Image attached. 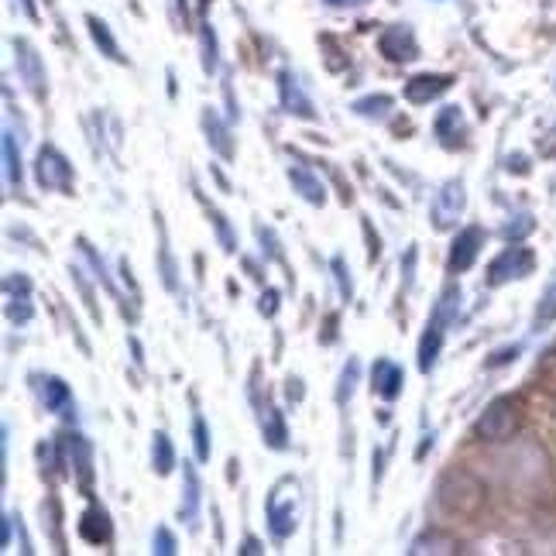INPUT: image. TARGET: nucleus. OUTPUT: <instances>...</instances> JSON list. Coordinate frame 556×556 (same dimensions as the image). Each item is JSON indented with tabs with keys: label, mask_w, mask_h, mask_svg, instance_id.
<instances>
[{
	"label": "nucleus",
	"mask_w": 556,
	"mask_h": 556,
	"mask_svg": "<svg viewBox=\"0 0 556 556\" xmlns=\"http://www.w3.org/2000/svg\"><path fill=\"white\" fill-rule=\"evenodd\" d=\"M152 546H155V553L162 556H172L175 553V536L165 529V525H158L155 529V539H152Z\"/></svg>",
	"instance_id": "58836bf2"
},
{
	"label": "nucleus",
	"mask_w": 556,
	"mask_h": 556,
	"mask_svg": "<svg viewBox=\"0 0 556 556\" xmlns=\"http://www.w3.org/2000/svg\"><path fill=\"white\" fill-rule=\"evenodd\" d=\"M18 4H21V11H24L28 18H32V21H38V7H35V0H18Z\"/></svg>",
	"instance_id": "de8ad7c7"
},
{
	"label": "nucleus",
	"mask_w": 556,
	"mask_h": 556,
	"mask_svg": "<svg viewBox=\"0 0 556 556\" xmlns=\"http://www.w3.org/2000/svg\"><path fill=\"white\" fill-rule=\"evenodd\" d=\"M289 182H292V190L310 203V207H327V190H323V182L316 179L310 169H302V165H289Z\"/></svg>",
	"instance_id": "6ab92c4d"
},
{
	"label": "nucleus",
	"mask_w": 556,
	"mask_h": 556,
	"mask_svg": "<svg viewBox=\"0 0 556 556\" xmlns=\"http://www.w3.org/2000/svg\"><path fill=\"white\" fill-rule=\"evenodd\" d=\"M468 209V186L460 179H450L443 182L433 196V207H430V220H433V230H453L457 220L464 217Z\"/></svg>",
	"instance_id": "423d86ee"
},
{
	"label": "nucleus",
	"mask_w": 556,
	"mask_h": 556,
	"mask_svg": "<svg viewBox=\"0 0 556 556\" xmlns=\"http://www.w3.org/2000/svg\"><path fill=\"white\" fill-rule=\"evenodd\" d=\"M110 533H114V525H110V515H107L104 505H89L87 512L79 515V536L87 539L89 546L110 542Z\"/></svg>",
	"instance_id": "a211bd4d"
},
{
	"label": "nucleus",
	"mask_w": 556,
	"mask_h": 556,
	"mask_svg": "<svg viewBox=\"0 0 556 556\" xmlns=\"http://www.w3.org/2000/svg\"><path fill=\"white\" fill-rule=\"evenodd\" d=\"M519 430V409L512 399H495L485 405V412L474 422V436L485 443H502Z\"/></svg>",
	"instance_id": "39448f33"
},
{
	"label": "nucleus",
	"mask_w": 556,
	"mask_h": 556,
	"mask_svg": "<svg viewBox=\"0 0 556 556\" xmlns=\"http://www.w3.org/2000/svg\"><path fill=\"white\" fill-rule=\"evenodd\" d=\"M457 306H460V289H447L440 302L433 310V320L426 323L422 330V340H419V371L430 375L440 361V350H443V333H447V323L457 316Z\"/></svg>",
	"instance_id": "f03ea898"
},
{
	"label": "nucleus",
	"mask_w": 556,
	"mask_h": 556,
	"mask_svg": "<svg viewBox=\"0 0 556 556\" xmlns=\"http://www.w3.org/2000/svg\"><path fill=\"white\" fill-rule=\"evenodd\" d=\"M121 278H124V285L131 289V296H134V299H141V292H138V282H134V275H131V264H127V258H121Z\"/></svg>",
	"instance_id": "c03bdc74"
},
{
	"label": "nucleus",
	"mask_w": 556,
	"mask_h": 556,
	"mask_svg": "<svg viewBox=\"0 0 556 556\" xmlns=\"http://www.w3.org/2000/svg\"><path fill=\"white\" fill-rule=\"evenodd\" d=\"M361 230H365V241H367V261H378L382 258V237L371 230V220L361 217Z\"/></svg>",
	"instance_id": "4c0bfd02"
},
{
	"label": "nucleus",
	"mask_w": 556,
	"mask_h": 556,
	"mask_svg": "<svg viewBox=\"0 0 556 556\" xmlns=\"http://www.w3.org/2000/svg\"><path fill=\"white\" fill-rule=\"evenodd\" d=\"M299 515H302V485H299V477L285 474L268 487V498H264V519H268L272 536L278 542L292 536L299 529Z\"/></svg>",
	"instance_id": "f257e3e1"
},
{
	"label": "nucleus",
	"mask_w": 556,
	"mask_h": 556,
	"mask_svg": "<svg viewBox=\"0 0 556 556\" xmlns=\"http://www.w3.org/2000/svg\"><path fill=\"white\" fill-rule=\"evenodd\" d=\"M55 453H59L62 474H70V477L76 474L79 487L89 495V485H93V447L87 443V436L66 430V433L55 440Z\"/></svg>",
	"instance_id": "7ed1b4c3"
},
{
	"label": "nucleus",
	"mask_w": 556,
	"mask_h": 556,
	"mask_svg": "<svg viewBox=\"0 0 556 556\" xmlns=\"http://www.w3.org/2000/svg\"><path fill=\"white\" fill-rule=\"evenodd\" d=\"M0 148H4V175H7V182L21 190V182H24V169H21V152H18V141L11 131H4L0 134Z\"/></svg>",
	"instance_id": "5701e85b"
},
{
	"label": "nucleus",
	"mask_w": 556,
	"mask_h": 556,
	"mask_svg": "<svg viewBox=\"0 0 556 556\" xmlns=\"http://www.w3.org/2000/svg\"><path fill=\"white\" fill-rule=\"evenodd\" d=\"M508 172H519V175H525V172H529V165H525V158H522V155L508 158Z\"/></svg>",
	"instance_id": "49530a36"
},
{
	"label": "nucleus",
	"mask_w": 556,
	"mask_h": 556,
	"mask_svg": "<svg viewBox=\"0 0 556 556\" xmlns=\"http://www.w3.org/2000/svg\"><path fill=\"white\" fill-rule=\"evenodd\" d=\"M481 247H485V230L477 224L464 227L457 237H453V247H450V261H447V268H450V275H464L474 268V261L481 255Z\"/></svg>",
	"instance_id": "9b49d317"
},
{
	"label": "nucleus",
	"mask_w": 556,
	"mask_h": 556,
	"mask_svg": "<svg viewBox=\"0 0 556 556\" xmlns=\"http://www.w3.org/2000/svg\"><path fill=\"white\" fill-rule=\"evenodd\" d=\"M241 553H247V556L264 553V546H261V542H258L255 536H247V539H244V546H241Z\"/></svg>",
	"instance_id": "a18cd8bd"
},
{
	"label": "nucleus",
	"mask_w": 556,
	"mask_h": 556,
	"mask_svg": "<svg viewBox=\"0 0 556 556\" xmlns=\"http://www.w3.org/2000/svg\"><path fill=\"white\" fill-rule=\"evenodd\" d=\"M453 87V76H443V72H422V76H412L405 83V100L409 104H430L436 97H443L447 89Z\"/></svg>",
	"instance_id": "4468645a"
},
{
	"label": "nucleus",
	"mask_w": 556,
	"mask_h": 556,
	"mask_svg": "<svg viewBox=\"0 0 556 556\" xmlns=\"http://www.w3.org/2000/svg\"><path fill=\"white\" fill-rule=\"evenodd\" d=\"M402 275H405V289H412V278H416V244L405 251V261H402Z\"/></svg>",
	"instance_id": "79ce46f5"
},
{
	"label": "nucleus",
	"mask_w": 556,
	"mask_h": 556,
	"mask_svg": "<svg viewBox=\"0 0 556 556\" xmlns=\"http://www.w3.org/2000/svg\"><path fill=\"white\" fill-rule=\"evenodd\" d=\"M203 209H207L209 224H213L217 237H220V247H224L227 255H234V251H237V237H234V230H230V224H227V217L217 207H209V203H203Z\"/></svg>",
	"instance_id": "bb28decb"
},
{
	"label": "nucleus",
	"mask_w": 556,
	"mask_h": 556,
	"mask_svg": "<svg viewBox=\"0 0 556 556\" xmlns=\"http://www.w3.org/2000/svg\"><path fill=\"white\" fill-rule=\"evenodd\" d=\"M539 152L546 158H556V121H553V127L542 134V141H539Z\"/></svg>",
	"instance_id": "37998d69"
},
{
	"label": "nucleus",
	"mask_w": 556,
	"mask_h": 556,
	"mask_svg": "<svg viewBox=\"0 0 556 556\" xmlns=\"http://www.w3.org/2000/svg\"><path fill=\"white\" fill-rule=\"evenodd\" d=\"M4 310H7V320L11 323H32L35 316V306H32V278L24 272H11L4 278Z\"/></svg>",
	"instance_id": "1a4fd4ad"
},
{
	"label": "nucleus",
	"mask_w": 556,
	"mask_h": 556,
	"mask_svg": "<svg viewBox=\"0 0 556 556\" xmlns=\"http://www.w3.org/2000/svg\"><path fill=\"white\" fill-rule=\"evenodd\" d=\"M533 268H536V255L525 247V244H512V247H505L498 258L491 261V268H487V285H508V282H515V278H525L533 275Z\"/></svg>",
	"instance_id": "0eeeda50"
},
{
	"label": "nucleus",
	"mask_w": 556,
	"mask_h": 556,
	"mask_svg": "<svg viewBox=\"0 0 556 556\" xmlns=\"http://www.w3.org/2000/svg\"><path fill=\"white\" fill-rule=\"evenodd\" d=\"M192 447H196V460L199 464H207L209 460V453H213V447H209V430H207V419L199 416H192Z\"/></svg>",
	"instance_id": "c85d7f7f"
},
{
	"label": "nucleus",
	"mask_w": 556,
	"mask_h": 556,
	"mask_svg": "<svg viewBox=\"0 0 556 556\" xmlns=\"http://www.w3.org/2000/svg\"><path fill=\"white\" fill-rule=\"evenodd\" d=\"M522 354L519 344H512V348H502V350H495L491 357H487V367H505V365H512L515 357Z\"/></svg>",
	"instance_id": "ea45409f"
},
{
	"label": "nucleus",
	"mask_w": 556,
	"mask_h": 556,
	"mask_svg": "<svg viewBox=\"0 0 556 556\" xmlns=\"http://www.w3.org/2000/svg\"><path fill=\"white\" fill-rule=\"evenodd\" d=\"M378 49L388 62H412L419 55V42H416V32L409 28V24H392V28H385L382 38H378Z\"/></svg>",
	"instance_id": "f8f14e48"
},
{
	"label": "nucleus",
	"mask_w": 556,
	"mask_h": 556,
	"mask_svg": "<svg viewBox=\"0 0 556 556\" xmlns=\"http://www.w3.org/2000/svg\"><path fill=\"white\" fill-rule=\"evenodd\" d=\"M11 45H14V62H18L21 83H24V87H28V93H32L38 104H42V100H45V93H49V79H45L42 55H38V49L32 45V42H28V38H14Z\"/></svg>",
	"instance_id": "6e6552de"
},
{
	"label": "nucleus",
	"mask_w": 556,
	"mask_h": 556,
	"mask_svg": "<svg viewBox=\"0 0 556 556\" xmlns=\"http://www.w3.org/2000/svg\"><path fill=\"white\" fill-rule=\"evenodd\" d=\"M258 313L264 316V320H272V316L278 313V289H264V292H261Z\"/></svg>",
	"instance_id": "a19ab883"
},
{
	"label": "nucleus",
	"mask_w": 556,
	"mask_h": 556,
	"mask_svg": "<svg viewBox=\"0 0 556 556\" xmlns=\"http://www.w3.org/2000/svg\"><path fill=\"white\" fill-rule=\"evenodd\" d=\"M199 495H203V485H199L196 464H192V460H182V502H179V519L186 522L190 529H196V522H199Z\"/></svg>",
	"instance_id": "2eb2a0df"
},
{
	"label": "nucleus",
	"mask_w": 556,
	"mask_h": 556,
	"mask_svg": "<svg viewBox=\"0 0 556 556\" xmlns=\"http://www.w3.org/2000/svg\"><path fill=\"white\" fill-rule=\"evenodd\" d=\"M278 97H282V107L285 114L292 117H302V121H316V110L310 104V97L299 89V79L292 72H278Z\"/></svg>",
	"instance_id": "dca6fc26"
},
{
	"label": "nucleus",
	"mask_w": 556,
	"mask_h": 556,
	"mask_svg": "<svg viewBox=\"0 0 556 556\" xmlns=\"http://www.w3.org/2000/svg\"><path fill=\"white\" fill-rule=\"evenodd\" d=\"M35 179H38V186H42L45 192H62V196H72V190H76V172H72L70 158L62 155L55 144L38 148Z\"/></svg>",
	"instance_id": "20e7f679"
},
{
	"label": "nucleus",
	"mask_w": 556,
	"mask_h": 556,
	"mask_svg": "<svg viewBox=\"0 0 556 556\" xmlns=\"http://www.w3.org/2000/svg\"><path fill=\"white\" fill-rule=\"evenodd\" d=\"M553 320H556V285H550V289L542 292V299H539L536 316H533V327L542 330V327H550Z\"/></svg>",
	"instance_id": "7c9ffc66"
},
{
	"label": "nucleus",
	"mask_w": 556,
	"mask_h": 556,
	"mask_svg": "<svg viewBox=\"0 0 556 556\" xmlns=\"http://www.w3.org/2000/svg\"><path fill=\"white\" fill-rule=\"evenodd\" d=\"M32 382H35V392L42 405L55 412V416L62 419H72L76 416V399H72L70 385L62 382L59 375H32Z\"/></svg>",
	"instance_id": "9d476101"
},
{
	"label": "nucleus",
	"mask_w": 556,
	"mask_h": 556,
	"mask_svg": "<svg viewBox=\"0 0 556 556\" xmlns=\"http://www.w3.org/2000/svg\"><path fill=\"white\" fill-rule=\"evenodd\" d=\"M158 268H162V285L175 292L179 285H175V261H172V251H169V237H165V227L158 224Z\"/></svg>",
	"instance_id": "a878e982"
},
{
	"label": "nucleus",
	"mask_w": 556,
	"mask_h": 556,
	"mask_svg": "<svg viewBox=\"0 0 556 556\" xmlns=\"http://www.w3.org/2000/svg\"><path fill=\"white\" fill-rule=\"evenodd\" d=\"M87 28H89V38H93V45L100 49V55H107L110 62H117V66H124L127 59L121 55V45H117V38H114V32L107 28V21H100L97 14H87Z\"/></svg>",
	"instance_id": "4be33fe9"
},
{
	"label": "nucleus",
	"mask_w": 556,
	"mask_h": 556,
	"mask_svg": "<svg viewBox=\"0 0 556 556\" xmlns=\"http://www.w3.org/2000/svg\"><path fill=\"white\" fill-rule=\"evenodd\" d=\"M464 134H468V127H464L460 107H443L440 117H436V138L443 141L447 148H457L464 141Z\"/></svg>",
	"instance_id": "412c9836"
},
{
	"label": "nucleus",
	"mask_w": 556,
	"mask_h": 556,
	"mask_svg": "<svg viewBox=\"0 0 556 556\" xmlns=\"http://www.w3.org/2000/svg\"><path fill=\"white\" fill-rule=\"evenodd\" d=\"M533 227H536L533 213H519V217H512V224H505V237L508 241H522V237L533 234Z\"/></svg>",
	"instance_id": "c9c22d12"
},
{
	"label": "nucleus",
	"mask_w": 556,
	"mask_h": 556,
	"mask_svg": "<svg viewBox=\"0 0 556 556\" xmlns=\"http://www.w3.org/2000/svg\"><path fill=\"white\" fill-rule=\"evenodd\" d=\"M199 124H203V134H207L209 148L224 158V162H234V141H230V127L224 124V117H220L213 107H203Z\"/></svg>",
	"instance_id": "f3484780"
},
{
	"label": "nucleus",
	"mask_w": 556,
	"mask_h": 556,
	"mask_svg": "<svg viewBox=\"0 0 556 556\" xmlns=\"http://www.w3.org/2000/svg\"><path fill=\"white\" fill-rule=\"evenodd\" d=\"M412 556L419 553H453V539L440 536V533H426L422 539H416L412 542V550H409Z\"/></svg>",
	"instance_id": "c756f323"
},
{
	"label": "nucleus",
	"mask_w": 556,
	"mask_h": 556,
	"mask_svg": "<svg viewBox=\"0 0 556 556\" xmlns=\"http://www.w3.org/2000/svg\"><path fill=\"white\" fill-rule=\"evenodd\" d=\"M402 385H405V371L392 357H378L371 367V392L385 402H395L402 395Z\"/></svg>",
	"instance_id": "ddd939ff"
},
{
	"label": "nucleus",
	"mask_w": 556,
	"mask_h": 556,
	"mask_svg": "<svg viewBox=\"0 0 556 556\" xmlns=\"http://www.w3.org/2000/svg\"><path fill=\"white\" fill-rule=\"evenodd\" d=\"M392 97H385V93H378V97H361V100H354V114H361V117H367V121H385L388 117V110H392Z\"/></svg>",
	"instance_id": "393cba45"
},
{
	"label": "nucleus",
	"mask_w": 556,
	"mask_h": 556,
	"mask_svg": "<svg viewBox=\"0 0 556 556\" xmlns=\"http://www.w3.org/2000/svg\"><path fill=\"white\" fill-rule=\"evenodd\" d=\"M330 268H333V278H337V289H340V299L350 302L354 299V282H350V268L348 261H344V255H333Z\"/></svg>",
	"instance_id": "473e14b6"
},
{
	"label": "nucleus",
	"mask_w": 556,
	"mask_h": 556,
	"mask_svg": "<svg viewBox=\"0 0 556 556\" xmlns=\"http://www.w3.org/2000/svg\"><path fill=\"white\" fill-rule=\"evenodd\" d=\"M70 275H72V282L79 285V292H83V302H87V310L93 313V320L100 323L104 316H100V310H97V296H93V289H89V282L83 278V272H79V268H70Z\"/></svg>",
	"instance_id": "e433bc0d"
},
{
	"label": "nucleus",
	"mask_w": 556,
	"mask_h": 556,
	"mask_svg": "<svg viewBox=\"0 0 556 556\" xmlns=\"http://www.w3.org/2000/svg\"><path fill=\"white\" fill-rule=\"evenodd\" d=\"M199 45H203V72H217V35L209 21L199 24Z\"/></svg>",
	"instance_id": "2f4dec72"
},
{
	"label": "nucleus",
	"mask_w": 556,
	"mask_h": 556,
	"mask_svg": "<svg viewBox=\"0 0 556 556\" xmlns=\"http://www.w3.org/2000/svg\"><path fill=\"white\" fill-rule=\"evenodd\" d=\"M255 234H258V244H261V255L268 261H282V247H278V237L272 227L264 224H255Z\"/></svg>",
	"instance_id": "f704fd0d"
},
{
	"label": "nucleus",
	"mask_w": 556,
	"mask_h": 556,
	"mask_svg": "<svg viewBox=\"0 0 556 556\" xmlns=\"http://www.w3.org/2000/svg\"><path fill=\"white\" fill-rule=\"evenodd\" d=\"M79 251H83V258L89 261V264H93V268H97V278H100V282H104V289L107 292H114V296H117V289H114V282H110V275H107V268H104V258H100V255H97V251H93V244L87 241V237H79Z\"/></svg>",
	"instance_id": "72a5a7b5"
},
{
	"label": "nucleus",
	"mask_w": 556,
	"mask_h": 556,
	"mask_svg": "<svg viewBox=\"0 0 556 556\" xmlns=\"http://www.w3.org/2000/svg\"><path fill=\"white\" fill-rule=\"evenodd\" d=\"M172 468H175L172 440H169V433H162V430H158V433L152 436V470H155L158 477H169Z\"/></svg>",
	"instance_id": "b1692460"
},
{
	"label": "nucleus",
	"mask_w": 556,
	"mask_h": 556,
	"mask_svg": "<svg viewBox=\"0 0 556 556\" xmlns=\"http://www.w3.org/2000/svg\"><path fill=\"white\" fill-rule=\"evenodd\" d=\"M357 375H361V365L357 357H350L344 371H340V385H337V405H348L354 399V388H357Z\"/></svg>",
	"instance_id": "cd10ccee"
},
{
	"label": "nucleus",
	"mask_w": 556,
	"mask_h": 556,
	"mask_svg": "<svg viewBox=\"0 0 556 556\" xmlns=\"http://www.w3.org/2000/svg\"><path fill=\"white\" fill-rule=\"evenodd\" d=\"M327 4H333V7H361L367 0H327Z\"/></svg>",
	"instance_id": "09e8293b"
},
{
	"label": "nucleus",
	"mask_w": 556,
	"mask_h": 556,
	"mask_svg": "<svg viewBox=\"0 0 556 556\" xmlns=\"http://www.w3.org/2000/svg\"><path fill=\"white\" fill-rule=\"evenodd\" d=\"M261 436L272 450H289V430H285V419L278 412L272 402L261 405Z\"/></svg>",
	"instance_id": "aec40b11"
}]
</instances>
